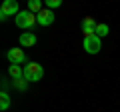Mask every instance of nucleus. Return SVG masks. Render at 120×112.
I'll list each match as a JSON object with an SVG mask.
<instances>
[{
	"instance_id": "13",
	"label": "nucleus",
	"mask_w": 120,
	"mask_h": 112,
	"mask_svg": "<svg viewBox=\"0 0 120 112\" xmlns=\"http://www.w3.org/2000/svg\"><path fill=\"white\" fill-rule=\"evenodd\" d=\"M108 32H110L108 24H98V26H96V36H98V38H102V36H108Z\"/></svg>"
},
{
	"instance_id": "14",
	"label": "nucleus",
	"mask_w": 120,
	"mask_h": 112,
	"mask_svg": "<svg viewBox=\"0 0 120 112\" xmlns=\"http://www.w3.org/2000/svg\"><path fill=\"white\" fill-rule=\"evenodd\" d=\"M60 4H62V0H46V2H44V6H46L48 10H52V8H58Z\"/></svg>"
},
{
	"instance_id": "7",
	"label": "nucleus",
	"mask_w": 120,
	"mask_h": 112,
	"mask_svg": "<svg viewBox=\"0 0 120 112\" xmlns=\"http://www.w3.org/2000/svg\"><path fill=\"white\" fill-rule=\"evenodd\" d=\"M36 44V36L32 34V32H24V34H20V46L24 48H30Z\"/></svg>"
},
{
	"instance_id": "1",
	"label": "nucleus",
	"mask_w": 120,
	"mask_h": 112,
	"mask_svg": "<svg viewBox=\"0 0 120 112\" xmlns=\"http://www.w3.org/2000/svg\"><path fill=\"white\" fill-rule=\"evenodd\" d=\"M42 76H44V68L38 62H28L24 66V78L28 82H38V80H42Z\"/></svg>"
},
{
	"instance_id": "2",
	"label": "nucleus",
	"mask_w": 120,
	"mask_h": 112,
	"mask_svg": "<svg viewBox=\"0 0 120 112\" xmlns=\"http://www.w3.org/2000/svg\"><path fill=\"white\" fill-rule=\"evenodd\" d=\"M14 22H16V26L22 28V30H30V28L36 24V14L28 12V10H22V12L14 18Z\"/></svg>"
},
{
	"instance_id": "4",
	"label": "nucleus",
	"mask_w": 120,
	"mask_h": 112,
	"mask_svg": "<svg viewBox=\"0 0 120 112\" xmlns=\"http://www.w3.org/2000/svg\"><path fill=\"white\" fill-rule=\"evenodd\" d=\"M6 56H8L10 64H18V66H20V64H26V62H28V60H26V54H24V50H22V48H10Z\"/></svg>"
},
{
	"instance_id": "6",
	"label": "nucleus",
	"mask_w": 120,
	"mask_h": 112,
	"mask_svg": "<svg viewBox=\"0 0 120 112\" xmlns=\"http://www.w3.org/2000/svg\"><path fill=\"white\" fill-rule=\"evenodd\" d=\"M54 12L52 10H48V8H44L42 12H38L36 14V24H40V26H50L52 22H54Z\"/></svg>"
},
{
	"instance_id": "11",
	"label": "nucleus",
	"mask_w": 120,
	"mask_h": 112,
	"mask_svg": "<svg viewBox=\"0 0 120 112\" xmlns=\"http://www.w3.org/2000/svg\"><path fill=\"white\" fill-rule=\"evenodd\" d=\"M10 108V94L8 92H2L0 94V110L4 112V110H8Z\"/></svg>"
},
{
	"instance_id": "10",
	"label": "nucleus",
	"mask_w": 120,
	"mask_h": 112,
	"mask_svg": "<svg viewBox=\"0 0 120 112\" xmlns=\"http://www.w3.org/2000/svg\"><path fill=\"white\" fill-rule=\"evenodd\" d=\"M42 10H44V4L40 2V0H30L28 2V12L38 14V12H42Z\"/></svg>"
},
{
	"instance_id": "3",
	"label": "nucleus",
	"mask_w": 120,
	"mask_h": 112,
	"mask_svg": "<svg viewBox=\"0 0 120 112\" xmlns=\"http://www.w3.org/2000/svg\"><path fill=\"white\" fill-rule=\"evenodd\" d=\"M18 14H20V10H18V2H16V0H4V2H2V8H0V20H8L10 16L16 18Z\"/></svg>"
},
{
	"instance_id": "5",
	"label": "nucleus",
	"mask_w": 120,
	"mask_h": 112,
	"mask_svg": "<svg viewBox=\"0 0 120 112\" xmlns=\"http://www.w3.org/2000/svg\"><path fill=\"white\" fill-rule=\"evenodd\" d=\"M100 48H102V40L98 36H90V38H84V50L88 54H98Z\"/></svg>"
},
{
	"instance_id": "9",
	"label": "nucleus",
	"mask_w": 120,
	"mask_h": 112,
	"mask_svg": "<svg viewBox=\"0 0 120 112\" xmlns=\"http://www.w3.org/2000/svg\"><path fill=\"white\" fill-rule=\"evenodd\" d=\"M96 20L92 16H86V18H82V22H80V28L82 30H96Z\"/></svg>"
},
{
	"instance_id": "12",
	"label": "nucleus",
	"mask_w": 120,
	"mask_h": 112,
	"mask_svg": "<svg viewBox=\"0 0 120 112\" xmlns=\"http://www.w3.org/2000/svg\"><path fill=\"white\" fill-rule=\"evenodd\" d=\"M12 86L16 90H26L28 88V80L26 78H18V80H12Z\"/></svg>"
},
{
	"instance_id": "8",
	"label": "nucleus",
	"mask_w": 120,
	"mask_h": 112,
	"mask_svg": "<svg viewBox=\"0 0 120 112\" xmlns=\"http://www.w3.org/2000/svg\"><path fill=\"white\" fill-rule=\"evenodd\" d=\"M8 74L12 76V80H18V78H24V68L18 64H10L8 68Z\"/></svg>"
}]
</instances>
